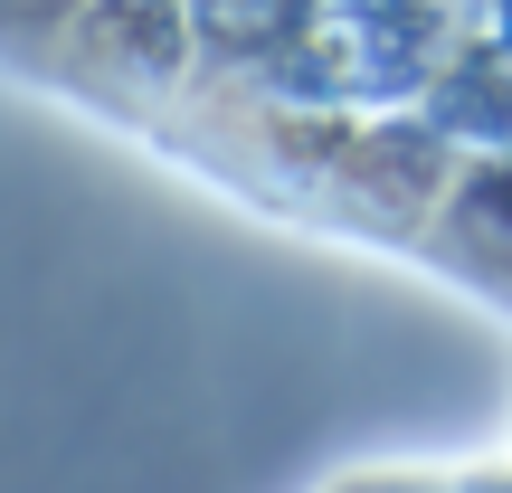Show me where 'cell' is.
<instances>
[{
    "mask_svg": "<svg viewBox=\"0 0 512 493\" xmlns=\"http://www.w3.org/2000/svg\"><path fill=\"white\" fill-rule=\"evenodd\" d=\"M76 10H86V0H0V57H19V67H48Z\"/></svg>",
    "mask_w": 512,
    "mask_h": 493,
    "instance_id": "3",
    "label": "cell"
},
{
    "mask_svg": "<svg viewBox=\"0 0 512 493\" xmlns=\"http://www.w3.org/2000/svg\"><path fill=\"white\" fill-rule=\"evenodd\" d=\"M418 256L512 313V152H456L418 219Z\"/></svg>",
    "mask_w": 512,
    "mask_h": 493,
    "instance_id": "1",
    "label": "cell"
},
{
    "mask_svg": "<svg viewBox=\"0 0 512 493\" xmlns=\"http://www.w3.org/2000/svg\"><path fill=\"white\" fill-rule=\"evenodd\" d=\"M181 57H190V0H86L48 67L105 76V86H143V76L162 86Z\"/></svg>",
    "mask_w": 512,
    "mask_h": 493,
    "instance_id": "2",
    "label": "cell"
}]
</instances>
